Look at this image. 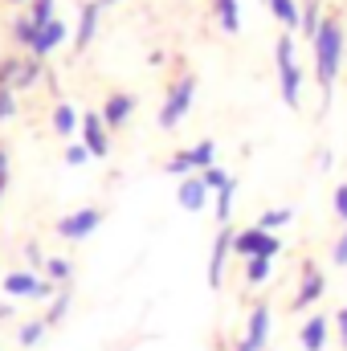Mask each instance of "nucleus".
Segmentation results:
<instances>
[{
    "label": "nucleus",
    "mask_w": 347,
    "mask_h": 351,
    "mask_svg": "<svg viewBox=\"0 0 347 351\" xmlns=\"http://www.w3.org/2000/svg\"><path fill=\"white\" fill-rule=\"evenodd\" d=\"M49 123H53V135H62V139H70L78 127H82V114L70 106V102H58L53 106V114H49Z\"/></svg>",
    "instance_id": "nucleus-19"
},
{
    "label": "nucleus",
    "mask_w": 347,
    "mask_h": 351,
    "mask_svg": "<svg viewBox=\"0 0 347 351\" xmlns=\"http://www.w3.org/2000/svg\"><path fill=\"white\" fill-rule=\"evenodd\" d=\"M233 237H237V229L221 225V233L213 241V254H208V286L213 290H221V282H225V262L233 258Z\"/></svg>",
    "instance_id": "nucleus-10"
},
{
    "label": "nucleus",
    "mask_w": 347,
    "mask_h": 351,
    "mask_svg": "<svg viewBox=\"0 0 347 351\" xmlns=\"http://www.w3.org/2000/svg\"><path fill=\"white\" fill-rule=\"evenodd\" d=\"M45 278L49 282H58V286H70V278H74V262L70 258H45Z\"/></svg>",
    "instance_id": "nucleus-25"
},
{
    "label": "nucleus",
    "mask_w": 347,
    "mask_h": 351,
    "mask_svg": "<svg viewBox=\"0 0 347 351\" xmlns=\"http://www.w3.org/2000/svg\"><path fill=\"white\" fill-rule=\"evenodd\" d=\"M200 180H204V188H208V192H213V196H217V192H221V188H225V184H229V180H233V176L225 172V168H221V164H213V168H204V172H200Z\"/></svg>",
    "instance_id": "nucleus-31"
},
{
    "label": "nucleus",
    "mask_w": 347,
    "mask_h": 351,
    "mask_svg": "<svg viewBox=\"0 0 347 351\" xmlns=\"http://www.w3.org/2000/svg\"><path fill=\"white\" fill-rule=\"evenodd\" d=\"M41 74H45V62H37L33 53H29V58H21V53L0 58V90H12V94L33 90L41 82Z\"/></svg>",
    "instance_id": "nucleus-4"
},
{
    "label": "nucleus",
    "mask_w": 347,
    "mask_h": 351,
    "mask_svg": "<svg viewBox=\"0 0 347 351\" xmlns=\"http://www.w3.org/2000/svg\"><path fill=\"white\" fill-rule=\"evenodd\" d=\"M82 143L90 147V156H94V160L110 156V127L102 123V114H98V110H86V114H82Z\"/></svg>",
    "instance_id": "nucleus-13"
},
{
    "label": "nucleus",
    "mask_w": 347,
    "mask_h": 351,
    "mask_svg": "<svg viewBox=\"0 0 347 351\" xmlns=\"http://www.w3.org/2000/svg\"><path fill=\"white\" fill-rule=\"evenodd\" d=\"M265 4H270V0H265Z\"/></svg>",
    "instance_id": "nucleus-42"
},
{
    "label": "nucleus",
    "mask_w": 347,
    "mask_h": 351,
    "mask_svg": "<svg viewBox=\"0 0 347 351\" xmlns=\"http://www.w3.org/2000/svg\"><path fill=\"white\" fill-rule=\"evenodd\" d=\"M208 196H213V192L204 188L200 172H196V176H184V180H180V188H176V200H180V208H184V213H204Z\"/></svg>",
    "instance_id": "nucleus-14"
},
{
    "label": "nucleus",
    "mask_w": 347,
    "mask_h": 351,
    "mask_svg": "<svg viewBox=\"0 0 347 351\" xmlns=\"http://www.w3.org/2000/svg\"><path fill=\"white\" fill-rule=\"evenodd\" d=\"M12 4H29V0H12Z\"/></svg>",
    "instance_id": "nucleus-41"
},
{
    "label": "nucleus",
    "mask_w": 347,
    "mask_h": 351,
    "mask_svg": "<svg viewBox=\"0 0 347 351\" xmlns=\"http://www.w3.org/2000/svg\"><path fill=\"white\" fill-rule=\"evenodd\" d=\"M192 102H196V78H192V74H180L172 86L164 90V102H160V131H176V127L188 119Z\"/></svg>",
    "instance_id": "nucleus-3"
},
{
    "label": "nucleus",
    "mask_w": 347,
    "mask_h": 351,
    "mask_svg": "<svg viewBox=\"0 0 347 351\" xmlns=\"http://www.w3.org/2000/svg\"><path fill=\"white\" fill-rule=\"evenodd\" d=\"M282 254V241H278V233H265L258 225H250V229H237V237H233V258H241V262H250V258H278Z\"/></svg>",
    "instance_id": "nucleus-5"
},
{
    "label": "nucleus",
    "mask_w": 347,
    "mask_h": 351,
    "mask_svg": "<svg viewBox=\"0 0 347 351\" xmlns=\"http://www.w3.org/2000/svg\"><path fill=\"white\" fill-rule=\"evenodd\" d=\"M110 4H119V0H102V8H110Z\"/></svg>",
    "instance_id": "nucleus-40"
},
{
    "label": "nucleus",
    "mask_w": 347,
    "mask_h": 351,
    "mask_svg": "<svg viewBox=\"0 0 347 351\" xmlns=\"http://www.w3.org/2000/svg\"><path fill=\"white\" fill-rule=\"evenodd\" d=\"M102 0H86L82 4V12H78V25H74V49H78V58L86 53L90 45H94V37H98V25H102Z\"/></svg>",
    "instance_id": "nucleus-11"
},
{
    "label": "nucleus",
    "mask_w": 347,
    "mask_h": 351,
    "mask_svg": "<svg viewBox=\"0 0 347 351\" xmlns=\"http://www.w3.org/2000/svg\"><path fill=\"white\" fill-rule=\"evenodd\" d=\"M41 282H45V274H37V269H8L0 278V290L16 302V298H37Z\"/></svg>",
    "instance_id": "nucleus-12"
},
{
    "label": "nucleus",
    "mask_w": 347,
    "mask_h": 351,
    "mask_svg": "<svg viewBox=\"0 0 347 351\" xmlns=\"http://www.w3.org/2000/svg\"><path fill=\"white\" fill-rule=\"evenodd\" d=\"M37 25H49V21H58V0H29V8H25Z\"/></svg>",
    "instance_id": "nucleus-30"
},
{
    "label": "nucleus",
    "mask_w": 347,
    "mask_h": 351,
    "mask_svg": "<svg viewBox=\"0 0 347 351\" xmlns=\"http://www.w3.org/2000/svg\"><path fill=\"white\" fill-rule=\"evenodd\" d=\"M331 319H335V335H339V348L347 351V306H339Z\"/></svg>",
    "instance_id": "nucleus-37"
},
{
    "label": "nucleus",
    "mask_w": 347,
    "mask_h": 351,
    "mask_svg": "<svg viewBox=\"0 0 347 351\" xmlns=\"http://www.w3.org/2000/svg\"><path fill=\"white\" fill-rule=\"evenodd\" d=\"M270 12L282 25V33H298V21H302V4L298 0H270Z\"/></svg>",
    "instance_id": "nucleus-20"
},
{
    "label": "nucleus",
    "mask_w": 347,
    "mask_h": 351,
    "mask_svg": "<svg viewBox=\"0 0 347 351\" xmlns=\"http://www.w3.org/2000/svg\"><path fill=\"white\" fill-rule=\"evenodd\" d=\"M331 262L344 265V269H347V225H344V233H339V241L331 245Z\"/></svg>",
    "instance_id": "nucleus-35"
},
{
    "label": "nucleus",
    "mask_w": 347,
    "mask_h": 351,
    "mask_svg": "<svg viewBox=\"0 0 347 351\" xmlns=\"http://www.w3.org/2000/svg\"><path fill=\"white\" fill-rule=\"evenodd\" d=\"M311 53H315V82L323 90V102H331V90H335V78L344 70V58H347V29H344V16L327 12L323 16V29L315 33L311 41Z\"/></svg>",
    "instance_id": "nucleus-1"
},
{
    "label": "nucleus",
    "mask_w": 347,
    "mask_h": 351,
    "mask_svg": "<svg viewBox=\"0 0 347 351\" xmlns=\"http://www.w3.org/2000/svg\"><path fill=\"white\" fill-rule=\"evenodd\" d=\"M135 110H139V98L135 94H127V90H115V94H106V102H102V123L110 127V131H123L131 119H135Z\"/></svg>",
    "instance_id": "nucleus-9"
},
{
    "label": "nucleus",
    "mask_w": 347,
    "mask_h": 351,
    "mask_svg": "<svg viewBox=\"0 0 347 351\" xmlns=\"http://www.w3.org/2000/svg\"><path fill=\"white\" fill-rule=\"evenodd\" d=\"M164 172H168V176H180V180H184V176H196V164H192V152H188V147H184V152H176L172 160L164 164Z\"/></svg>",
    "instance_id": "nucleus-29"
},
{
    "label": "nucleus",
    "mask_w": 347,
    "mask_h": 351,
    "mask_svg": "<svg viewBox=\"0 0 347 351\" xmlns=\"http://www.w3.org/2000/svg\"><path fill=\"white\" fill-rule=\"evenodd\" d=\"M70 302H74V290H70V286H62V290L53 294V302H49V311H45L41 319H45L49 327H58V323L66 319V311H70Z\"/></svg>",
    "instance_id": "nucleus-23"
},
{
    "label": "nucleus",
    "mask_w": 347,
    "mask_h": 351,
    "mask_svg": "<svg viewBox=\"0 0 347 351\" xmlns=\"http://www.w3.org/2000/svg\"><path fill=\"white\" fill-rule=\"evenodd\" d=\"M327 339H331V319H327V315H311V319L298 327L302 351H327Z\"/></svg>",
    "instance_id": "nucleus-15"
},
{
    "label": "nucleus",
    "mask_w": 347,
    "mask_h": 351,
    "mask_svg": "<svg viewBox=\"0 0 347 351\" xmlns=\"http://www.w3.org/2000/svg\"><path fill=\"white\" fill-rule=\"evenodd\" d=\"M323 0H302V21H298V33L307 37V41H315V33L323 29Z\"/></svg>",
    "instance_id": "nucleus-21"
},
{
    "label": "nucleus",
    "mask_w": 347,
    "mask_h": 351,
    "mask_svg": "<svg viewBox=\"0 0 347 351\" xmlns=\"http://www.w3.org/2000/svg\"><path fill=\"white\" fill-rule=\"evenodd\" d=\"M294 221V208H265L258 217V229H265V233H278L282 225H290Z\"/></svg>",
    "instance_id": "nucleus-27"
},
{
    "label": "nucleus",
    "mask_w": 347,
    "mask_h": 351,
    "mask_svg": "<svg viewBox=\"0 0 347 351\" xmlns=\"http://www.w3.org/2000/svg\"><path fill=\"white\" fill-rule=\"evenodd\" d=\"M45 331H49L45 319H29V323L16 327V343H21V348H37V343L45 339Z\"/></svg>",
    "instance_id": "nucleus-24"
},
{
    "label": "nucleus",
    "mask_w": 347,
    "mask_h": 351,
    "mask_svg": "<svg viewBox=\"0 0 347 351\" xmlns=\"http://www.w3.org/2000/svg\"><path fill=\"white\" fill-rule=\"evenodd\" d=\"M86 160H94L86 143H70V147H66V164H70V168H82Z\"/></svg>",
    "instance_id": "nucleus-32"
},
{
    "label": "nucleus",
    "mask_w": 347,
    "mask_h": 351,
    "mask_svg": "<svg viewBox=\"0 0 347 351\" xmlns=\"http://www.w3.org/2000/svg\"><path fill=\"white\" fill-rule=\"evenodd\" d=\"M270 327H274L270 306L258 302V306L246 315V331H241V339H237V351H265V343H270Z\"/></svg>",
    "instance_id": "nucleus-6"
},
{
    "label": "nucleus",
    "mask_w": 347,
    "mask_h": 351,
    "mask_svg": "<svg viewBox=\"0 0 347 351\" xmlns=\"http://www.w3.org/2000/svg\"><path fill=\"white\" fill-rule=\"evenodd\" d=\"M188 152H192L196 172H204V168H213V164H217V143H213V139H200V143H192Z\"/></svg>",
    "instance_id": "nucleus-28"
},
{
    "label": "nucleus",
    "mask_w": 347,
    "mask_h": 351,
    "mask_svg": "<svg viewBox=\"0 0 347 351\" xmlns=\"http://www.w3.org/2000/svg\"><path fill=\"white\" fill-rule=\"evenodd\" d=\"M8 180H12V160H8V152L0 147V196L8 192Z\"/></svg>",
    "instance_id": "nucleus-36"
},
{
    "label": "nucleus",
    "mask_w": 347,
    "mask_h": 351,
    "mask_svg": "<svg viewBox=\"0 0 347 351\" xmlns=\"http://www.w3.org/2000/svg\"><path fill=\"white\" fill-rule=\"evenodd\" d=\"M66 37H70V25L58 16V21H49V25H41V33H37V45H33V58L37 62H45L58 45H66Z\"/></svg>",
    "instance_id": "nucleus-16"
},
{
    "label": "nucleus",
    "mask_w": 347,
    "mask_h": 351,
    "mask_svg": "<svg viewBox=\"0 0 347 351\" xmlns=\"http://www.w3.org/2000/svg\"><path fill=\"white\" fill-rule=\"evenodd\" d=\"M98 225H102V208H78V213L62 217V221L53 225V233H58L62 241H86L90 233H98Z\"/></svg>",
    "instance_id": "nucleus-7"
},
{
    "label": "nucleus",
    "mask_w": 347,
    "mask_h": 351,
    "mask_svg": "<svg viewBox=\"0 0 347 351\" xmlns=\"http://www.w3.org/2000/svg\"><path fill=\"white\" fill-rule=\"evenodd\" d=\"M274 70H278L282 102H286L290 110H298V106H302V66H298L294 33H278V41H274Z\"/></svg>",
    "instance_id": "nucleus-2"
},
{
    "label": "nucleus",
    "mask_w": 347,
    "mask_h": 351,
    "mask_svg": "<svg viewBox=\"0 0 347 351\" xmlns=\"http://www.w3.org/2000/svg\"><path fill=\"white\" fill-rule=\"evenodd\" d=\"M331 208H335V217L347 225V180L335 188V196H331Z\"/></svg>",
    "instance_id": "nucleus-34"
},
{
    "label": "nucleus",
    "mask_w": 347,
    "mask_h": 351,
    "mask_svg": "<svg viewBox=\"0 0 347 351\" xmlns=\"http://www.w3.org/2000/svg\"><path fill=\"white\" fill-rule=\"evenodd\" d=\"M327 294V274H323V265L319 262H302V278H298V294H294V311H307V306H315L319 298Z\"/></svg>",
    "instance_id": "nucleus-8"
},
{
    "label": "nucleus",
    "mask_w": 347,
    "mask_h": 351,
    "mask_svg": "<svg viewBox=\"0 0 347 351\" xmlns=\"http://www.w3.org/2000/svg\"><path fill=\"white\" fill-rule=\"evenodd\" d=\"M4 319H12V298H8V302H0V323H4Z\"/></svg>",
    "instance_id": "nucleus-39"
},
{
    "label": "nucleus",
    "mask_w": 347,
    "mask_h": 351,
    "mask_svg": "<svg viewBox=\"0 0 347 351\" xmlns=\"http://www.w3.org/2000/svg\"><path fill=\"white\" fill-rule=\"evenodd\" d=\"M213 25L221 33H241V4L237 0H213Z\"/></svg>",
    "instance_id": "nucleus-18"
},
{
    "label": "nucleus",
    "mask_w": 347,
    "mask_h": 351,
    "mask_svg": "<svg viewBox=\"0 0 347 351\" xmlns=\"http://www.w3.org/2000/svg\"><path fill=\"white\" fill-rule=\"evenodd\" d=\"M233 200H237V180H229V184L217 192V225H229V217H233Z\"/></svg>",
    "instance_id": "nucleus-26"
},
{
    "label": "nucleus",
    "mask_w": 347,
    "mask_h": 351,
    "mask_svg": "<svg viewBox=\"0 0 347 351\" xmlns=\"http://www.w3.org/2000/svg\"><path fill=\"white\" fill-rule=\"evenodd\" d=\"M25 262H29V269L45 265V254H41V245H25Z\"/></svg>",
    "instance_id": "nucleus-38"
},
{
    "label": "nucleus",
    "mask_w": 347,
    "mask_h": 351,
    "mask_svg": "<svg viewBox=\"0 0 347 351\" xmlns=\"http://www.w3.org/2000/svg\"><path fill=\"white\" fill-rule=\"evenodd\" d=\"M241 274H246V286H265L270 274H274V262L270 258H250V262H241Z\"/></svg>",
    "instance_id": "nucleus-22"
},
{
    "label": "nucleus",
    "mask_w": 347,
    "mask_h": 351,
    "mask_svg": "<svg viewBox=\"0 0 347 351\" xmlns=\"http://www.w3.org/2000/svg\"><path fill=\"white\" fill-rule=\"evenodd\" d=\"M37 33H41V25H37L29 12H16V21H12V29H8L12 45H16V49H25V53H33V45H37Z\"/></svg>",
    "instance_id": "nucleus-17"
},
{
    "label": "nucleus",
    "mask_w": 347,
    "mask_h": 351,
    "mask_svg": "<svg viewBox=\"0 0 347 351\" xmlns=\"http://www.w3.org/2000/svg\"><path fill=\"white\" fill-rule=\"evenodd\" d=\"M16 119V94L12 90H0V123Z\"/></svg>",
    "instance_id": "nucleus-33"
}]
</instances>
